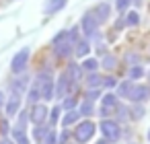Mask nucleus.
<instances>
[{"label":"nucleus","instance_id":"obj_7","mask_svg":"<svg viewBox=\"0 0 150 144\" xmlns=\"http://www.w3.org/2000/svg\"><path fill=\"white\" fill-rule=\"evenodd\" d=\"M41 74H43V82H41V99H43V101H52V97L56 95V84H54L50 72H41Z\"/></svg>","mask_w":150,"mask_h":144},{"label":"nucleus","instance_id":"obj_21","mask_svg":"<svg viewBox=\"0 0 150 144\" xmlns=\"http://www.w3.org/2000/svg\"><path fill=\"white\" fill-rule=\"evenodd\" d=\"M113 111H115V117H117L115 121H123V119H127V117H129V109H127V107H123V105H119V103H117V107H115Z\"/></svg>","mask_w":150,"mask_h":144},{"label":"nucleus","instance_id":"obj_40","mask_svg":"<svg viewBox=\"0 0 150 144\" xmlns=\"http://www.w3.org/2000/svg\"><path fill=\"white\" fill-rule=\"evenodd\" d=\"M0 130H2V132L6 134V132H8V123H6V121H2V126H0Z\"/></svg>","mask_w":150,"mask_h":144},{"label":"nucleus","instance_id":"obj_4","mask_svg":"<svg viewBox=\"0 0 150 144\" xmlns=\"http://www.w3.org/2000/svg\"><path fill=\"white\" fill-rule=\"evenodd\" d=\"M99 25H101V23L97 21V17H95V13H93V11H88V13H84V15H82L80 29L84 31V35H86V37H97Z\"/></svg>","mask_w":150,"mask_h":144},{"label":"nucleus","instance_id":"obj_43","mask_svg":"<svg viewBox=\"0 0 150 144\" xmlns=\"http://www.w3.org/2000/svg\"><path fill=\"white\" fill-rule=\"evenodd\" d=\"M148 140H150V130H148Z\"/></svg>","mask_w":150,"mask_h":144},{"label":"nucleus","instance_id":"obj_41","mask_svg":"<svg viewBox=\"0 0 150 144\" xmlns=\"http://www.w3.org/2000/svg\"><path fill=\"white\" fill-rule=\"evenodd\" d=\"M0 144H13V142H11L8 138H4V140H2V142H0Z\"/></svg>","mask_w":150,"mask_h":144},{"label":"nucleus","instance_id":"obj_15","mask_svg":"<svg viewBox=\"0 0 150 144\" xmlns=\"http://www.w3.org/2000/svg\"><path fill=\"white\" fill-rule=\"evenodd\" d=\"M66 2H68V0H50V2L45 4V15H54V13L62 11L66 6Z\"/></svg>","mask_w":150,"mask_h":144},{"label":"nucleus","instance_id":"obj_12","mask_svg":"<svg viewBox=\"0 0 150 144\" xmlns=\"http://www.w3.org/2000/svg\"><path fill=\"white\" fill-rule=\"evenodd\" d=\"M66 76L76 84V82H80V78H82V66H78V64H74V62H70L68 64V68H66Z\"/></svg>","mask_w":150,"mask_h":144},{"label":"nucleus","instance_id":"obj_26","mask_svg":"<svg viewBox=\"0 0 150 144\" xmlns=\"http://www.w3.org/2000/svg\"><path fill=\"white\" fill-rule=\"evenodd\" d=\"M127 76H129V80H140V78L144 76V70L136 64V66H132V68H129V74H127Z\"/></svg>","mask_w":150,"mask_h":144},{"label":"nucleus","instance_id":"obj_16","mask_svg":"<svg viewBox=\"0 0 150 144\" xmlns=\"http://www.w3.org/2000/svg\"><path fill=\"white\" fill-rule=\"evenodd\" d=\"M88 52H91V45H88V41H86V39H80V41L76 43V50H74V54H76L78 58H84V56H88Z\"/></svg>","mask_w":150,"mask_h":144},{"label":"nucleus","instance_id":"obj_25","mask_svg":"<svg viewBox=\"0 0 150 144\" xmlns=\"http://www.w3.org/2000/svg\"><path fill=\"white\" fill-rule=\"evenodd\" d=\"M99 68V60H95V58H86L84 62H82V70H88V72H95Z\"/></svg>","mask_w":150,"mask_h":144},{"label":"nucleus","instance_id":"obj_14","mask_svg":"<svg viewBox=\"0 0 150 144\" xmlns=\"http://www.w3.org/2000/svg\"><path fill=\"white\" fill-rule=\"evenodd\" d=\"M93 13H95V17H97L99 23H105L109 19V15H111V9H109V4H99V6L93 9Z\"/></svg>","mask_w":150,"mask_h":144},{"label":"nucleus","instance_id":"obj_8","mask_svg":"<svg viewBox=\"0 0 150 144\" xmlns=\"http://www.w3.org/2000/svg\"><path fill=\"white\" fill-rule=\"evenodd\" d=\"M41 82H43V74L39 72V74L35 76V80L31 82V87H29L27 101H29L31 105H35V103H37V99H41Z\"/></svg>","mask_w":150,"mask_h":144},{"label":"nucleus","instance_id":"obj_2","mask_svg":"<svg viewBox=\"0 0 150 144\" xmlns=\"http://www.w3.org/2000/svg\"><path fill=\"white\" fill-rule=\"evenodd\" d=\"M99 128H101V134L105 136V140H109V142H117L121 136V130H119L117 121H113V119H107V117L101 119Z\"/></svg>","mask_w":150,"mask_h":144},{"label":"nucleus","instance_id":"obj_29","mask_svg":"<svg viewBox=\"0 0 150 144\" xmlns=\"http://www.w3.org/2000/svg\"><path fill=\"white\" fill-rule=\"evenodd\" d=\"M60 111H62V107H52V111H50V115H47L50 126H56V121H58V117H60Z\"/></svg>","mask_w":150,"mask_h":144},{"label":"nucleus","instance_id":"obj_42","mask_svg":"<svg viewBox=\"0 0 150 144\" xmlns=\"http://www.w3.org/2000/svg\"><path fill=\"white\" fill-rule=\"evenodd\" d=\"M97 144H109V140H99Z\"/></svg>","mask_w":150,"mask_h":144},{"label":"nucleus","instance_id":"obj_5","mask_svg":"<svg viewBox=\"0 0 150 144\" xmlns=\"http://www.w3.org/2000/svg\"><path fill=\"white\" fill-rule=\"evenodd\" d=\"M29 56H31V50H29V48H23V50H19V52L15 54V58H13V62H11V68H13L15 74H19V72L25 70V66H27V62H29Z\"/></svg>","mask_w":150,"mask_h":144},{"label":"nucleus","instance_id":"obj_23","mask_svg":"<svg viewBox=\"0 0 150 144\" xmlns=\"http://www.w3.org/2000/svg\"><path fill=\"white\" fill-rule=\"evenodd\" d=\"M27 121H29V113H27V111H21V113H19V119H17V123H15V130H23V132H25Z\"/></svg>","mask_w":150,"mask_h":144},{"label":"nucleus","instance_id":"obj_38","mask_svg":"<svg viewBox=\"0 0 150 144\" xmlns=\"http://www.w3.org/2000/svg\"><path fill=\"white\" fill-rule=\"evenodd\" d=\"M125 58H127V62H129V64H132V66H134V64H136V62H138V56H136V54H127V56H125Z\"/></svg>","mask_w":150,"mask_h":144},{"label":"nucleus","instance_id":"obj_19","mask_svg":"<svg viewBox=\"0 0 150 144\" xmlns=\"http://www.w3.org/2000/svg\"><path fill=\"white\" fill-rule=\"evenodd\" d=\"M78 113L80 115H93L95 113V105H93V101H88V99H84L82 103H80V109H78Z\"/></svg>","mask_w":150,"mask_h":144},{"label":"nucleus","instance_id":"obj_34","mask_svg":"<svg viewBox=\"0 0 150 144\" xmlns=\"http://www.w3.org/2000/svg\"><path fill=\"white\" fill-rule=\"evenodd\" d=\"M99 97H101V91H99V89H91V91L86 93V99H88V101H95V99H99Z\"/></svg>","mask_w":150,"mask_h":144},{"label":"nucleus","instance_id":"obj_11","mask_svg":"<svg viewBox=\"0 0 150 144\" xmlns=\"http://www.w3.org/2000/svg\"><path fill=\"white\" fill-rule=\"evenodd\" d=\"M150 97V87H144V84H134L132 93H129V99L134 103H142Z\"/></svg>","mask_w":150,"mask_h":144},{"label":"nucleus","instance_id":"obj_9","mask_svg":"<svg viewBox=\"0 0 150 144\" xmlns=\"http://www.w3.org/2000/svg\"><path fill=\"white\" fill-rule=\"evenodd\" d=\"M72 87H74V82L66 76V72L60 76V80H58V84H56V97H60V99H64V97H68V93L72 91Z\"/></svg>","mask_w":150,"mask_h":144},{"label":"nucleus","instance_id":"obj_3","mask_svg":"<svg viewBox=\"0 0 150 144\" xmlns=\"http://www.w3.org/2000/svg\"><path fill=\"white\" fill-rule=\"evenodd\" d=\"M95 130H97V126L91 121V119H84V121H80L78 126H76V130H74V138H76V142H88L93 136H95Z\"/></svg>","mask_w":150,"mask_h":144},{"label":"nucleus","instance_id":"obj_28","mask_svg":"<svg viewBox=\"0 0 150 144\" xmlns=\"http://www.w3.org/2000/svg\"><path fill=\"white\" fill-rule=\"evenodd\" d=\"M101 64H103V68H105V70H113V68L117 66V60H115L113 56H109V54H107V56L103 58V62H101Z\"/></svg>","mask_w":150,"mask_h":144},{"label":"nucleus","instance_id":"obj_31","mask_svg":"<svg viewBox=\"0 0 150 144\" xmlns=\"http://www.w3.org/2000/svg\"><path fill=\"white\" fill-rule=\"evenodd\" d=\"M43 144H58V134L54 130H50L45 136H43Z\"/></svg>","mask_w":150,"mask_h":144},{"label":"nucleus","instance_id":"obj_36","mask_svg":"<svg viewBox=\"0 0 150 144\" xmlns=\"http://www.w3.org/2000/svg\"><path fill=\"white\" fill-rule=\"evenodd\" d=\"M111 111H113V109H109V107L101 105V109H99V115H101V117L105 119V117H109V115H111Z\"/></svg>","mask_w":150,"mask_h":144},{"label":"nucleus","instance_id":"obj_30","mask_svg":"<svg viewBox=\"0 0 150 144\" xmlns=\"http://www.w3.org/2000/svg\"><path fill=\"white\" fill-rule=\"evenodd\" d=\"M76 107V99L74 97H64V105H62V109L64 111H72Z\"/></svg>","mask_w":150,"mask_h":144},{"label":"nucleus","instance_id":"obj_39","mask_svg":"<svg viewBox=\"0 0 150 144\" xmlns=\"http://www.w3.org/2000/svg\"><path fill=\"white\" fill-rule=\"evenodd\" d=\"M4 105H6V97H4V93H2V91H0V109H2Z\"/></svg>","mask_w":150,"mask_h":144},{"label":"nucleus","instance_id":"obj_13","mask_svg":"<svg viewBox=\"0 0 150 144\" xmlns=\"http://www.w3.org/2000/svg\"><path fill=\"white\" fill-rule=\"evenodd\" d=\"M132 89H134V80H123V82H119V84H117L115 95H117V97H121V99H129Z\"/></svg>","mask_w":150,"mask_h":144},{"label":"nucleus","instance_id":"obj_22","mask_svg":"<svg viewBox=\"0 0 150 144\" xmlns=\"http://www.w3.org/2000/svg\"><path fill=\"white\" fill-rule=\"evenodd\" d=\"M144 113H146V109L138 103V105H134V107H129V117L132 119H142L144 117Z\"/></svg>","mask_w":150,"mask_h":144},{"label":"nucleus","instance_id":"obj_24","mask_svg":"<svg viewBox=\"0 0 150 144\" xmlns=\"http://www.w3.org/2000/svg\"><path fill=\"white\" fill-rule=\"evenodd\" d=\"M50 132V126H43V123H39V126H35V130H33V138L35 140H43V136Z\"/></svg>","mask_w":150,"mask_h":144},{"label":"nucleus","instance_id":"obj_17","mask_svg":"<svg viewBox=\"0 0 150 144\" xmlns=\"http://www.w3.org/2000/svg\"><path fill=\"white\" fill-rule=\"evenodd\" d=\"M78 117H80V113H78L76 109H72V111H66V115H64V119H62V126H64V128H68V126L76 123V121H78Z\"/></svg>","mask_w":150,"mask_h":144},{"label":"nucleus","instance_id":"obj_10","mask_svg":"<svg viewBox=\"0 0 150 144\" xmlns=\"http://www.w3.org/2000/svg\"><path fill=\"white\" fill-rule=\"evenodd\" d=\"M4 109H6V115H17L19 109H21V93L13 91L8 101H6V105H4Z\"/></svg>","mask_w":150,"mask_h":144},{"label":"nucleus","instance_id":"obj_1","mask_svg":"<svg viewBox=\"0 0 150 144\" xmlns=\"http://www.w3.org/2000/svg\"><path fill=\"white\" fill-rule=\"evenodd\" d=\"M72 45H74V43L70 41V31H68V29L56 33L54 39H52L54 54H56V58H60V60H66V58L72 56Z\"/></svg>","mask_w":150,"mask_h":144},{"label":"nucleus","instance_id":"obj_33","mask_svg":"<svg viewBox=\"0 0 150 144\" xmlns=\"http://www.w3.org/2000/svg\"><path fill=\"white\" fill-rule=\"evenodd\" d=\"M129 4H132V0H115V9H117V13H123Z\"/></svg>","mask_w":150,"mask_h":144},{"label":"nucleus","instance_id":"obj_35","mask_svg":"<svg viewBox=\"0 0 150 144\" xmlns=\"http://www.w3.org/2000/svg\"><path fill=\"white\" fill-rule=\"evenodd\" d=\"M68 138H70V132H68V128L58 136V144H68Z\"/></svg>","mask_w":150,"mask_h":144},{"label":"nucleus","instance_id":"obj_27","mask_svg":"<svg viewBox=\"0 0 150 144\" xmlns=\"http://www.w3.org/2000/svg\"><path fill=\"white\" fill-rule=\"evenodd\" d=\"M13 138L17 140V144H29V138L25 136L23 130H15V128H13Z\"/></svg>","mask_w":150,"mask_h":144},{"label":"nucleus","instance_id":"obj_37","mask_svg":"<svg viewBox=\"0 0 150 144\" xmlns=\"http://www.w3.org/2000/svg\"><path fill=\"white\" fill-rule=\"evenodd\" d=\"M103 87H115V78H111V76H107V78H103Z\"/></svg>","mask_w":150,"mask_h":144},{"label":"nucleus","instance_id":"obj_20","mask_svg":"<svg viewBox=\"0 0 150 144\" xmlns=\"http://www.w3.org/2000/svg\"><path fill=\"white\" fill-rule=\"evenodd\" d=\"M86 84H88L91 89H97V87H101V84H103V76H99V74L91 72V74L86 76Z\"/></svg>","mask_w":150,"mask_h":144},{"label":"nucleus","instance_id":"obj_44","mask_svg":"<svg viewBox=\"0 0 150 144\" xmlns=\"http://www.w3.org/2000/svg\"><path fill=\"white\" fill-rule=\"evenodd\" d=\"M148 78H150V74H148Z\"/></svg>","mask_w":150,"mask_h":144},{"label":"nucleus","instance_id":"obj_18","mask_svg":"<svg viewBox=\"0 0 150 144\" xmlns=\"http://www.w3.org/2000/svg\"><path fill=\"white\" fill-rule=\"evenodd\" d=\"M101 105H105V107H109V109H115V107H117V95H115V93H107V95H103Z\"/></svg>","mask_w":150,"mask_h":144},{"label":"nucleus","instance_id":"obj_6","mask_svg":"<svg viewBox=\"0 0 150 144\" xmlns=\"http://www.w3.org/2000/svg\"><path fill=\"white\" fill-rule=\"evenodd\" d=\"M47 115H50V109H47L45 105L35 103V105H31V109H29V119H31L35 126L43 123V121L47 119Z\"/></svg>","mask_w":150,"mask_h":144},{"label":"nucleus","instance_id":"obj_32","mask_svg":"<svg viewBox=\"0 0 150 144\" xmlns=\"http://www.w3.org/2000/svg\"><path fill=\"white\" fill-rule=\"evenodd\" d=\"M138 23H140V15H138L136 11H132V13L127 15V19H125V25H132V27H134V25H138Z\"/></svg>","mask_w":150,"mask_h":144}]
</instances>
